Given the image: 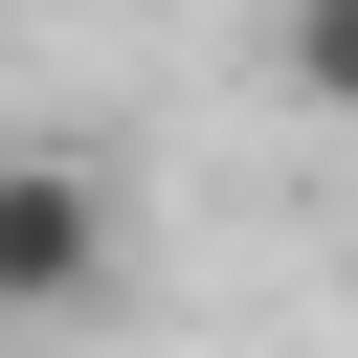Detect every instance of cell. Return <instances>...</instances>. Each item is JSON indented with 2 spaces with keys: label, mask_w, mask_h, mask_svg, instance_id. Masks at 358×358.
<instances>
[{
  "label": "cell",
  "mask_w": 358,
  "mask_h": 358,
  "mask_svg": "<svg viewBox=\"0 0 358 358\" xmlns=\"http://www.w3.org/2000/svg\"><path fill=\"white\" fill-rule=\"evenodd\" d=\"M90 291H112V179L22 134L0 157V313H90Z\"/></svg>",
  "instance_id": "obj_1"
},
{
  "label": "cell",
  "mask_w": 358,
  "mask_h": 358,
  "mask_svg": "<svg viewBox=\"0 0 358 358\" xmlns=\"http://www.w3.org/2000/svg\"><path fill=\"white\" fill-rule=\"evenodd\" d=\"M291 90H313V112H358V0H291Z\"/></svg>",
  "instance_id": "obj_2"
}]
</instances>
